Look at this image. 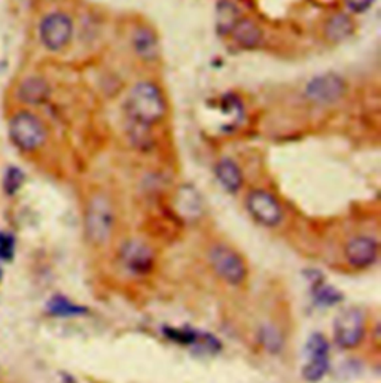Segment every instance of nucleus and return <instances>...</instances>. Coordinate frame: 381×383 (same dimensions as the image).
<instances>
[{"label": "nucleus", "instance_id": "nucleus-17", "mask_svg": "<svg viewBox=\"0 0 381 383\" xmlns=\"http://www.w3.org/2000/svg\"><path fill=\"white\" fill-rule=\"evenodd\" d=\"M177 211L186 220H196L203 212L200 194L194 187H182L177 193Z\"/></svg>", "mask_w": 381, "mask_h": 383}, {"label": "nucleus", "instance_id": "nucleus-24", "mask_svg": "<svg viewBox=\"0 0 381 383\" xmlns=\"http://www.w3.org/2000/svg\"><path fill=\"white\" fill-rule=\"evenodd\" d=\"M15 254V239L10 233H0V259L11 261Z\"/></svg>", "mask_w": 381, "mask_h": 383}, {"label": "nucleus", "instance_id": "nucleus-12", "mask_svg": "<svg viewBox=\"0 0 381 383\" xmlns=\"http://www.w3.org/2000/svg\"><path fill=\"white\" fill-rule=\"evenodd\" d=\"M164 334H165V337L170 338L172 342L198 347V349H203L201 352L215 353L218 349H220V345L216 340V337L197 332V329L189 328V327L181 328V329L179 328H164Z\"/></svg>", "mask_w": 381, "mask_h": 383}, {"label": "nucleus", "instance_id": "nucleus-13", "mask_svg": "<svg viewBox=\"0 0 381 383\" xmlns=\"http://www.w3.org/2000/svg\"><path fill=\"white\" fill-rule=\"evenodd\" d=\"M215 175L227 193L235 194L243 185V173L231 159H222L216 163Z\"/></svg>", "mask_w": 381, "mask_h": 383}, {"label": "nucleus", "instance_id": "nucleus-6", "mask_svg": "<svg viewBox=\"0 0 381 383\" xmlns=\"http://www.w3.org/2000/svg\"><path fill=\"white\" fill-rule=\"evenodd\" d=\"M73 36V21L65 12H51L45 15L39 25L42 45L49 51H60L69 45Z\"/></svg>", "mask_w": 381, "mask_h": 383}, {"label": "nucleus", "instance_id": "nucleus-16", "mask_svg": "<svg viewBox=\"0 0 381 383\" xmlns=\"http://www.w3.org/2000/svg\"><path fill=\"white\" fill-rule=\"evenodd\" d=\"M240 10L231 0H219L216 6V30L219 34H229L240 21Z\"/></svg>", "mask_w": 381, "mask_h": 383}, {"label": "nucleus", "instance_id": "nucleus-21", "mask_svg": "<svg viewBox=\"0 0 381 383\" xmlns=\"http://www.w3.org/2000/svg\"><path fill=\"white\" fill-rule=\"evenodd\" d=\"M313 299L319 306L331 307L343 300V294L336 288H334V286L319 281L313 285Z\"/></svg>", "mask_w": 381, "mask_h": 383}, {"label": "nucleus", "instance_id": "nucleus-22", "mask_svg": "<svg viewBox=\"0 0 381 383\" xmlns=\"http://www.w3.org/2000/svg\"><path fill=\"white\" fill-rule=\"evenodd\" d=\"M259 342L261 345L267 349L268 352H280L283 346V338L281 334L279 333L277 328H274L273 325H264L259 328Z\"/></svg>", "mask_w": 381, "mask_h": 383}, {"label": "nucleus", "instance_id": "nucleus-5", "mask_svg": "<svg viewBox=\"0 0 381 383\" xmlns=\"http://www.w3.org/2000/svg\"><path fill=\"white\" fill-rule=\"evenodd\" d=\"M10 136L12 142L23 151H34L43 145L47 130L42 121L32 112H19L10 123Z\"/></svg>", "mask_w": 381, "mask_h": 383}, {"label": "nucleus", "instance_id": "nucleus-20", "mask_svg": "<svg viewBox=\"0 0 381 383\" xmlns=\"http://www.w3.org/2000/svg\"><path fill=\"white\" fill-rule=\"evenodd\" d=\"M47 310L51 316L57 318H76L84 316L88 312L86 307L79 306V304L69 300L65 295H54L47 303Z\"/></svg>", "mask_w": 381, "mask_h": 383}, {"label": "nucleus", "instance_id": "nucleus-9", "mask_svg": "<svg viewBox=\"0 0 381 383\" xmlns=\"http://www.w3.org/2000/svg\"><path fill=\"white\" fill-rule=\"evenodd\" d=\"M247 212L264 227H277L283 221V209L279 200L265 189H253L246 198Z\"/></svg>", "mask_w": 381, "mask_h": 383}, {"label": "nucleus", "instance_id": "nucleus-23", "mask_svg": "<svg viewBox=\"0 0 381 383\" xmlns=\"http://www.w3.org/2000/svg\"><path fill=\"white\" fill-rule=\"evenodd\" d=\"M25 181V175L24 172L19 167H8V170L5 172V176H3V191L5 194L8 196H14L19 193L21 189L23 184Z\"/></svg>", "mask_w": 381, "mask_h": 383}, {"label": "nucleus", "instance_id": "nucleus-25", "mask_svg": "<svg viewBox=\"0 0 381 383\" xmlns=\"http://www.w3.org/2000/svg\"><path fill=\"white\" fill-rule=\"evenodd\" d=\"M374 2L376 0H345V5H347V8L351 12L363 14L374 5Z\"/></svg>", "mask_w": 381, "mask_h": 383}, {"label": "nucleus", "instance_id": "nucleus-11", "mask_svg": "<svg viewBox=\"0 0 381 383\" xmlns=\"http://www.w3.org/2000/svg\"><path fill=\"white\" fill-rule=\"evenodd\" d=\"M345 259L354 268H368L378 258V242L371 236H354L344 248Z\"/></svg>", "mask_w": 381, "mask_h": 383}, {"label": "nucleus", "instance_id": "nucleus-14", "mask_svg": "<svg viewBox=\"0 0 381 383\" xmlns=\"http://www.w3.org/2000/svg\"><path fill=\"white\" fill-rule=\"evenodd\" d=\"M49 85L38 76H30L20 84L16 95L27 104H41L49 97Z\"/></svg>", "mask_w": 381, "mask_h": 383}, {"label": "nucleus", "instance_id": "nucleus-8", "mask_svg": "<svg viewBox=\"0 0 381 383\" xmlns=\"http://www.w3.org/2000/svg\"><path fill=\"white\" fill-rule=\"evenodd\" d=\"M347 91L345 81L338 73H322L312 78L305 85L304 95L316 104H332L338 102Z\"/></svg>", "mask_w": 381, "mask_h": 383}, {"label": "nucleus", "instance_id": "nucleus-3", "mask_svg": "<svg viewBox=\"0 0 381 383\" xmlns=\"http://www.w3.org/2000/svg\"><path fill=\"white\" fill-rule=\"evenodd\" d=\"M209 263L215 273L227 283L238 286L247 277V266L243 257L231 246L216 243L209 251Z\"/></svg>", "mask_w": 381, "mask_h": 383}, {"label": "nucleus", "instance_id": "nucleus-10", "mask_svg": "<svg viewBox=\"0 0 381 383\" xmlns=\"http://www.w3.org/2000/svg\"><path fill=\"white\" fill-rule=\"evenodd\" d=\"M122 267L136 276H145L155 267V252L141 240H128L119 249Z\"/></svg>", "mask_w": 381, "mask_h": 383}, {"label": "nucleus", "instance_id": "nucleus-7", "mask_svg": "<svg viewBox=\"0 0 381 383\" xmlns=\"http://www.w3.org/2000/svg\"><path fill=\"white\" fill-rule=\"evenodd\" d=\"M330 342L322 333H313L305 345L307 361L303 367V378L307 382L316 383L322 380L330 370Z\"/></svg>", "mask_w": 381, "mask_h": 383}, {"label": "nucleus", "instance_id": "nucleus-19", "mask_svg": "<svg viewBox=\"0 0 381 383\" xmlns=\"http://www.w3.org/2000/svg\"><path fill=\"white\" fill-rule=\"evenodd\" d=\"M354 32V23L347 14H335L325 25V34L331 42H343Z\"/></svg>", "mask_w": 381, "mask_h": 383}, {"label": "nucleus", "instance_id": "nucleus-2", "mask_svg": "<svg viewBox=\"0 0 381 383\" xmlns=\"http://www.w3.org/2000/svg\"><path fill=\"white\" fill-rule=\"evenodd\" d=\"M115 224L113 207L109 198L102 194L94 196L85 211V233L86 237L93 242L94 245H104L112 237Z\"/></svg>", "mask_w": 381, "mask_h": 383}, {"label": "nucleus", "instance_id": "nucleus-18", "mask_svg": "<svg viewBox=\"0 0 381 383\" xmlns=\"http://www.w3.org/2000/svg\"><path fill=\"white\" fill-rule=\"evenodd\" d=\"M132 48L143 60H155L158 56V40L155 33L148 27H139L132 34Z\"/></svg>", "mask_w": 381, "mask_h": 383}, {"label": "nucleus", "instance_id": "nucleus-1", "mask_svg": "<svg viewBox=\"0 0 381 383\" xmlns=\"http://www.w3.org/2000/svg\"><path fill=\"white\" fill-rule=\"evenodd\" d=\"M167 104L161 90L152 82H139L127 95L126 111L131 123L150 127L165 115Z\"/></svg>", "mask_w": 381, "mask_h": 383}, {"label": "nucleus", "instance_id": "nucleus-15", "mask_svg": "<svg viewBox=\"0 0 381 383\" xmlns=\"http://www.w3.org/2000/svg\"><path fill=\"white\" fill-rule=\"evenodd\" d=\"M229 34H231L237 45L247 49L258 47L262 40V30L258 27V24L246 19H240Z\"/></svg>", "mask_w": 381, "mask_h": 383}, {"label": "nucleus", "instance_id": "nucleus-4", "mask_svg": "<svg viewBox=\"0 0 381 383\" xmlns=\"http://www.w3.org/2000/svg\"><path fill=\"white\" fill-rule=\"evenodd\" d=\"M367 332V318L358 307L341 310L334 319V340L341 349L358 347Z\"/></svg>", "mask_w": 381, "mask_h": 383}, {"label": "nucleus", "instance_id": "nucleus-26", "mask_svg": "<svg viewBox=\"0 0 381 383\" xmlns=\"http://www.w3.org/2000/svg\"><path fill=\"white\" fill-rule=\"evenodd\" d=\"M0 279H2V270H0Z\"/></svg>", "mask_w": 381, "mask_h": 383}]
</instances>
